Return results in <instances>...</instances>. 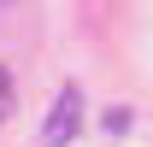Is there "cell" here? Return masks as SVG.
<instances>
[{
  "mask_svg": "<svg viewBox=\"0 0 153 147\" xmlns=\"http://www.w3.org/2000/svg\"><path fill=\"white\" fill-rule=\"evenodd\" d=\"M0 6H12V0H0Z\"/></svg>",
  "mask_w": 153,
  "mask_h": 147,
  "instance_id": "277c9868",
  "label": "cell"
},
{
  "mask_svg": "<svg viewBox=\"0 0 153 147\" xmlns=\"http://www.w3.org/2000/svg\"><path fill=\"white\" fill-rule=\"evenodd\" d=\"M12 106H18V94H12V71L0 65V124L12 118Z\"/></svg>",
  "mask_w": 153,
  "mask_h": 147,
  "instance_id": "7a4b0ae2",
  "label": "cell"
},
{
  "mask_svg": "<svg viewBox=\"0 0 153 147\" xmlns=\"http://www.w3.org/2000/svg\"><path fill=\"white\" fill-rule=\"evenodd\" d=\"M76 129H82V88L65 82L59 100H53V112H47V124H41V147H71Z\"/></svg>",
  "mask_w": 153,
  "mask_h": 147,
  "instance_id": "6da1fadb",
  "label": "cell"
},
{
  "mask_svg": "<svg viewBox=\"0 0 153 147\" xmlns=\"http://www.w3.org/2000/svg\"><path fill=\"white\" fill-rule=\"evenodd\" d=\"M106 129H112V135H124V129H130V112L112 106V112H106Z\"/></svg>",
  "mask_w": 153,
  "mask_h": 147,
  "instance_id": "3957f363",
  "label": "cell"
}]
</instances>
